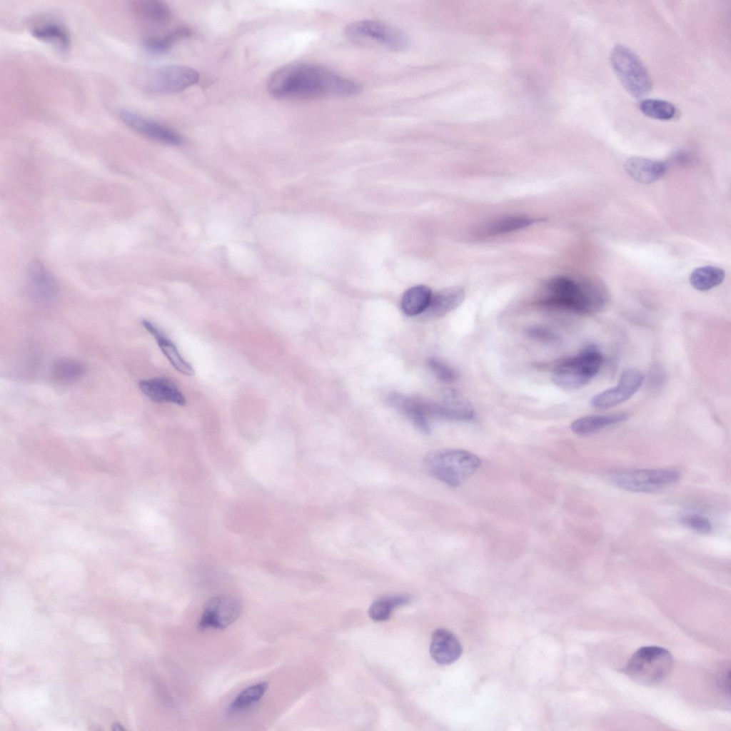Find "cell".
<instances>
[{
  "mask_svg": "<svg viewBox=\"0 0 731 731\" xmlns=\"http://www.w3.org/2000/svg\"><path fill=\"white\" fill-rule=\"evenodd\" d=\"M268 90L279 99H311L355 96L362 86L321 66L293 63L276 70L268 81Z\"/></svg>",
  "mask_w": 731,
  "mask_h": 731,
  "instance_id": "6da1fadb",
  "label": "cell"
},
{
  "mask_svg": "<svg viewBox=\"0 0 731 731\" xmlns=\"http://www.w3.org/2000/svg\"><path fill=\"white\" fill-rule=\"evenodd\" d=\"M544 306L577 313H592L601 309L606 294L598 284L581 283L565 277L550 279L540 300Z\"/></svg>",
  "mask_w": 731,
  "mask_h": 731,
  "instance_id": "7a4b0ae2",
  "label": "cell"
},
{
  "mask_svg": "<svg viewBox=\"0 0 731 731\" xmlns=\"http://www.w3.org/2000/svg\"><path fill=\"white\" fill-rule=\"evenodd\" d=\"M425 471L450 487L462 485L480 465L474 453L461 449H440L428 453L423 459Z\"/></svg>",
  "mask_w": 731,
  "mask_h": 731,
  "instance_id": "3957f363",
  "label": "cell"
},
{
  "mask_svg": "<svg viewBox=\"0 0 731 731\" xmlns=\"http://www.w3.org/2000/svg\"><path fill=\"white\" fill-rule=\"evenodd\" d=\"M603 357L595 346H589L575 356L561 361L555 368L552 380L559 387L580 388L599 373Z\"/></svg>",
  "mask_w": 731,
  "mask_h": 731,
  "instance_id": "277c9868",
  "label": "cell"
},
{
  "mask_svg": "<svg viewBox=\"0 0 731 731\" xmlns=\"http://www.w3.org/2000/svg\"><path fill=\"white\" fill-rule=\"evenodd\" d=\"M672 657L666 649L646 646L638 649L628 660L624 672L635 682L652 685L662 681L670 672Z\"/></svg>",
  "mask_w": 731,
  "mask_h": 731,
  "instance_id": "5b68a950",
  "label": "cell"
},
{
  "mask_svg": "<svg viewBox=\"0 0 731 731\" xmlns=\"http://www.w3.org/2000/svg\"><path fill=\"white\" fill-rule=\"evenodd\" d=\"M610 63L625 90L635 98L647 95L652 89L649 73L639 56L623 45H616L610 54Z\"/></svg>",
  "mask_w": 731,
  "mask_h": 731,
  "instance_id": "8992f818",
  "label": "cell"
},
{
  "mask_svg": "<svg viewBox=\"0 0 731 731\" xmlns=\"http://www.w3.org/2000/svg\"><path fill=\"white\" fill-rule=\"evenodd\" d=\"M345 35L356 43L380 46L395 51H404L409 45L408 38L401 30L373 20L350 24L345 29Z\"/></svg>",
  "mask_w": 731,
  "mask_h": 731,
  "instance_id": "52a82bcc",
  "label": "cell"
},
{
  "mask_svg": "<svg viewBox=\"0 0 731 731\" xmlns=\"http://www.w3.org/2000/svg\"><path fill=\"white\" fill-rule=\"evenodd\" d=\"M198 79V73L192 68L167 65L144 73L139 78V84L150 93L171 94L186 89L197 83Z\"/></svg>",
  "mask_w": 731,
  "mask_h": 731,
  "instance_id": "ba28073f",
  "label": "cell"
},
{
  "mask_svg": "<svg viewBox=\"0 0 731 731\" xmlns=\"http://www.w3.org/2000/svg\"><path fill=\"white\" fill-rule=\"evenodd\" d=\"M680 478L674 469H640L612 477L617 487L636 493H650L677 482Z\"/></svg>",
  "mask_w": 731,
  "mask_h": 731,
  "instance_id": "9c48e42d",
  "label": "cell"
},
{
  "mask_svg": "<svg viewBox=\"0 0 731 731\" xmlns=\"http://www.w3.org/2000/svg\"><path fill=\"white\" fill-rule=\"evenodd\" d=\"M644 379V375L640 370L627 369L622 373L618 383L615 387L593 396L590 404L599 410L609 409L618 405L630 399L640 388Z\"/></svg>",
  "mask_w": 731,
  "mask_h": 731,
  "instance_id": "30bf717a",
  "label": "cell"
},
{
  "mask_svg": "<svg viewBox=\"0 0 731 731\" xmlns=\"http://www.w3.org/2000/svg\"><path fill=\"white\" fill-rule=\"evenodd\" d=\"M119 116L127 127L149 139L172 146L183 142L182 137L173 130L133 111L121 110Z\"/></svg>",
  "mask_w": 731,
  "mask_h": 731,
  "instance_id": "8fae6325",
  "label": "cell"
},
{
  "mask_svg": "<svg viewBox=\"0 0 731 731\" xmlns=\"http://www.w3.org/2000/svg\"><path fill=\"white\" fill-rule=\"evenodd\" d=\"M241 604L238 599L231 595H218L211 598L206 603L198 628L223 629L232 624L239 616Z\"/></svg>",
  "mask_w": 731,
  "mask_h": 731,
  "instance_id": "7c38bea8",
  "label": "cell"
},
{
  "mask_svg": "<svg viewBox=\"0 0 731 731\" xmlns=\"http://www.w3.org/2000/svg\"><path fill=\"white\" fill-rule=\"evenodd\" d=\"M388 403L406 416L420 431L430 433V415L428 402L399 393H391L387 395Z\"/></svg>",
  "mask_w": 731,
  "mask_h": 731,
  "instance_id": "4fadbf2b",
  "label": "cell"
},
{
  "mask_svg": "<svg viewBox=\"0 0 731 731\" xmlns=\"http://www.w3.org/2000/svg\"><path fill=\"white\" fill-rule=\"evenodd\" d=\"M27 293L36 303L49 304L58 295L55 279L39 263H34L29 271Z\"/></svg>",
  "mask_w": 731,
  "mask_h": 731,
  "instance_id": "5bb4252c",
  "label": "cell"
},
{
  "mask_svg": "<svg viewBox=\"0 0 731 731\" xmlns=\"http://www.w3.org/2000/svg\"><path fill=\"white\" fill-rule=\"evenodd\" d=\"M130 10L137 22L146 29L164 26L171 17V9L167 4L158 0L132 1Z\"/></svg>",
  "mask_w": 731,
  "mask_h": 731,
  "instance_id": "9a60e30c",
  "label": "cell"
},
{
  "mask_svg": "<svg viewBox=\"0 0 731 731\" xmlns=\"http://www.w3.org/2000/svg\"><path fill=\"white\" fill-rule=\"evenodd\" d=\"M431 418L466 421L474 417V409L465 397L453 391L446 393L439 403H430Z\"/></svg>",
  "mask_w": 731,
  "mask_h": 731,
  "instance_id": "2e32d148",
  "label": "cell"
},
{
  "mask_svg": "<svg viewBox=\"0 0 731 731\" xmlns=\"http://www.w3.org/2000/svg\"><path fill=\"white\" fill-rule=\"evenodd\" d=\"M141 393L151 400L161 403H172L183 406L186 399L178 386L169 378L157 377L143 379L138 382Z\"/></svg>",
  "mask_w": 731,
  "mask_h": 731,
  "instance_id": "e0dca14e",
  "label": "cell"
},
{
  "mask_svg": "<svg viewBox=\"0 0 731 731\" xmlns=\"http://www.w3.org/2000/svg\"><path fill=\"white\" fill-rule=\"evenodd\" d=\"M463 648L456 636L450 631L440 628L432 635L430 653L440 665H450L461 655Z\"/></svg>",
  "mask_w": 731,
  "mask_h": 731,
  "instance_id": "ac0fdd59",
  "label": "cell"
},
{
  "mask_svg": "<svg viewBox=\"0 0 731 731\" xmlns=\"http://www.w3.org/2000/svg\"><path fill=\"white\" fill-rule=\"evenodd\" d=\"M141 324L156 340L162 353L178 372L188 376L194 375L195 371L191 365L181 356L176 345L163 331L146 319L143 320Z\"/></svg>",
  "mask_w": 731,
  "mask_h": 731,
  "instance_id": "d6986e66",
  "label": "cell"
},
{
  "mask_svg": "<svg viewBox=\"0 0 731 731\" xmlns=\"http://www.w3.org/2000/svg\"><path fill=\"white\" fill-rule=\"evenodd\" d=\"M464 291L460 287H452L432 294L430 303L421 314L424 318L442 317L458 307L464 299Z\"/></svg>",
  "mask_w": 731,
  "mask_h": 731,
  "instance_id": "ffe728a7",
  "label": "cell"
},
{
  "mask_svg": "<svg viewBox=\"0 0 731 731\" xmlns=\"http://www.w3.org/2000/svg\"><path fill=\"white\" fill-rule=\"evenodd\" d=\"M625 168L635 181L649 184L657 181L665 174L667 166L662 161L634 156L626 161Z\"/></svg>",
  "mask_w": 731,
  "mask_h": 731,
  "instance_id": "44dd1931",
  "label": "cell"
},
{
  "mask_svg": "<svg viewBox=\"0 0 731 731\" xmlns=\"http://www.w3.org/2000/svg\"><path fill=\"white\" fill-rule=\"evenodd\" d=\"M30 31L36 39L49 44L60 51H67L71 45V36L67 28L57 21L41 22L32 26Z\"/></svg>",
  "mask_w": 731,
  "mask_h": 731,
  "instance_id": "7402d4cb",
  "label": "cell"
},
{
  "mask_svg": "<svg viewBox=\"0 0 731 731\" xmlns=\"http://www.w3.org/2000/svg\"><path fill=\"white\" fill-rule=\"evenodd\" d=\"M628 415L624 413L609 415H591L579 418L571 424V430L578 435H588L605 427L625 421Z\"/></svg>",
  "mask_w": 731,
  "mask_h": 731,
  "instance_id": "603a6c76",
  "label": "cell"
},
{
  "mask_svg": "<svg viewBox=\"0 0 731 731\" xmlns=\"http://www.w3.org/2000/svg\"><path fill=\"white\" fill-rule=\"evenodd\" d=\"M432 294L430 289L425 286L419 285L409 288L401 298V310L409 316L421 315L427 308Z\"/></svg>",
  "mask_w": 731,
  "mask_h": 731,
  "instance_id": "cb8c5ba5",
  "label": "cell"
},
{
  "mask_svg": "<svg viewBox=\"0 0 731 731\" xmlns=\"http://www.w3.org/2000/svg\"><path fill=\"white\" fill-rule=\"evenodd\" d=\"M190 33L186 27H176L165 33L145 36L143 43L150 52L163 54L169 51L175 43L189 36Z\"/></svg>",
  "mask_w": 731,
  "mask_h": 731,
  "instance_id": "d4e9b609",
  "label": "cell"
},
{
  "mask_svg": "<svg viewBox=\"0 0 731 731\" xmlns=\"http://www.w3.org/2000/svg\"><path fill=\"white\" fill-rule=\"evenodd\" d=\"M722 268L706 266L695 269L690 276V283L698 291H706L719 286L725 278Z\"/></svg>",
  "mask_w": 731,
  "mask_h": 731,
  "instance_id": "484cf974",
  "label": "cell"
},
{
  "mask_svg": "<svg viewBox=\"0 0 731 731\" xmlns=\"http://www.w3.org/2000/svg\"><path fill=\"white\" fill-rule=\"evenodd\" d=\"M268 687V684L266 682L246 687L231 703L228 708V712L229 714L238 713L254 705L263 697Z\"/></svg>",
  "mask_w": 731,
  "mask_h": 731,
  "instance_id": "4316f807",
  "label": "cell"
},
{
  "mask_svg": "<svg viewBox=\"0 0 731 731\" xmlns=\"http://www.w3.org/2000/svg\"><path fill=\"white\" fill-rule=\"evenodd\" d=\"M85 373V366L73 359L56 361L52 366L53 378L59 383L70 384L79 380Z\"/></svg>",
  "mask_w": 731,
  "mask_h": 731,
  "instance_id": "83f0119b",
  "label": "cell"
},
{
  "mask_svg": "<svg viewBox=\"0 0 731 731\" xmlns=\"http://www.w3.org/2000/svg\"><path fill=\"white\" fill-rule=\"evenodd\" d=\"M540 221L522 216H510L496 220L487 226L485 232L489 236L504 234L518 231Z\"/></svg>",
  "mask_w": 731,
  "mask_h": 731,
  "instance_id": "f1b7e54d",
  "label": "cell"
},
{
  "mask_svg": "<svg viewBox=\"0 0 731 731\" xmlns=\"http://www.w3.org/2000/svg\"><path fill=\"white\" fill-rule=\"evenodd\" d=\"M639 109L645 116L661 121L671 120L677 113V109L672 103L657 99H643L639 104Z\"/></svg>",
  "mask_w": 731,
  "mask_h": 731,
  "instance_id": "f546056e",
  "label": "cell"
},
{
  "mask_svg": "<svg viewBox=\"0 0 731 731\" xmlns=\"http://www.w3.org/2000/svg\"><path fill=\"white\" fill-rule=\"evenodd\" d=\"M409 598L405 595L382 597L371 604L368 613L375 621H385L390 617L395 608L407 604Z\"/></svg>",
  "mask_w": 731,
  "mask_h": 731,
  "instance_id": "4dcf8cb0",
  "label": "cell"
},
{
  "mask_svg": "<svg viewBox=\"0 0 731 731\" xmlns=\"http://www.w3.org/2000/svg\"><path fill=\"white\" fill-rule=\"evenodd\" d=\"M525 333L530 338L545 343L557 344L561 342L560 336L547 327L531 326L526 328Z\"/></svg>",
  "mask_w": 731,
  "mask_h": 731,
  "instance_id": "1f68e13d",
  "label": "cell"
},
{
  "mask_svg": "<svg viewBox=\"0 0 731 731\" xmlns=\"http://www.w3.org/2000/svg\"><path fill=\"white\" fill-rule=\"evenodd\" d=\"M428 366L435 375L443 382L450 383L455 378L453 370L439 359L435 358L428 359Z\"/></svg>",
  "mask_w": 731,
  "mask_h": 731,
  "instance_id": "d6a6232c",
  "label": "cell"
},
{
  "mask_svg": "<svg viewBox=\"0 0 731 731\" xmlns=\"http://www.w3.org/2000/svg\"><path fill=\"white\" fill-rule=\"evenodd\" d=\"M681 521L687 527L702 534L710 533L712 528L711 522L699 514L687 515L682 518Z\"/></svg>",
  "mask_w": 731,
  "mask_h": 731,
  "instance_id": "836d02e7",
  "label": "cell"
},
{
  "mask_svg": "<svg viewBox=\"0 0 731 731\" xmlns=\"http://www.w3.org/2000/svg\"><path fill=\"white\" fill-rule=\"evenodd\" d=\"M111 729L116 731L125 730V728L118 722L113 723Z\"/></svg>",
  "mask_w": 731,
  "mask_h": 731,
  "instance_id": "e575fe53",
  "label": "cell"
}]
</instances>
